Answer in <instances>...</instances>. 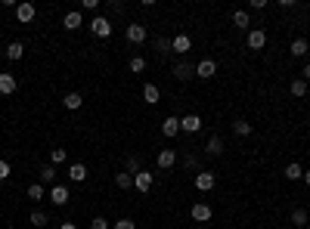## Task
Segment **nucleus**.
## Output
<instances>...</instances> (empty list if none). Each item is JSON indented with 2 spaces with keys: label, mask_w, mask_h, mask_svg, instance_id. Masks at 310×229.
<instances>
[{
  "label": "nucleus",
  "mask_w": 310,
  "mask_h": 229,
  "mask_svg": "<svg viewBox=\"0 0 310 229\" xmlns=\"http://www.w3.org/2000/svg\"><path fill=\"white\" fill-rule=\"evenodd\" d=\"M192 183H196L199 192H211L214 183H217V177H214L211 170H196V180H192Z\"/></svg>",
  "instance_id": "f257e3e1"
},
{
  "label": "nucleus",
  "mask_w": 310,
  "mask_h": 229,
  "mask_svg": "<svg viewBox=\"0 0 310 229\" xmlns=\"http://www.w3.org/2000/svg\"><path fill=\"white\" fill-rule=\"evenodd\" d=\"M205 152H208L211 158H217L220 152H223V139H220V136H211V139H208V146H205Z\"/></svg>",
  "instance_id": "b1692460"
},
{
  "label": "nucleus",
  "mask_w": 310,
  "mask_h": 229,
  "mask_svg": "<svg viewBox=\"0 0 310 229\" xmlns=\"http://www.w3.org/2000/svg\"><path fill=\"white\" fill-rule=\"evenodd\" d=\"M124 170H127V174H134V177H137V174H140V170H143V167H140V158H137V155H131V158H127V167H124Z\"/></svg>",
  "instance_id": "f704fd0d"
},
{
  "label": "nucleus",
  "mask_w": 310,
  "mask_h": 229,
  "mask_svg": "<svg viewBox=\"0 0 310 229\" xmlns=\"http://www.w3.org/2000/svg\"><path fill=\"white\" fill-rule=\"evenodd\" d=\"M68 180H71V183H84V180H87V167H84V164H71V167H68Z\"/></svg>",
  "instance_id": "4be33fe9"
},
{
  "label": "nucleus",
  "mask_w": 310,
  "mask_h": 229,
  "mask_svg": "<svg viewBox=\"0 0 310 229\" xmlns=\"http://www.w3.org/2000/svg\"><path fill=\"white\" fill-rule=\"evenodd\" d=\"M155 164H159L162 170H171V167L177 164V152H174V149H162L159 155H155Z\"/></svg>",
  "instance_id": "1a4fd4ad"
},
{
  "label": "nucleus",
  "mask_w": 310,
  "mask_h": 229,
  "mask_svg": "<svg viewBox=\"0 0 310 229\" xmlns=\"http://www.w3.org/2000/svg\"><path fill=\"white\" fill-rule=\"evenodd\" d=\"M65 161H68V152H65V149H53V152H50V164H53V167H59V164H65Z\"/></svg>",
  "instance_id": "bb28decb"
},
{
  "label": "nucleus",
  "mask_w": 310,
  "mask_h": 229,
  "mask_svg": "<svg viewBox=\"0 0 310 229\" xmlns=\"http://www.w3.org/2000/svg\"><path fill=\"white\" fill-rule=\"evenodd\" d=\"M84 22H81V10H71V13H65V19H62V28L65 31H77Z\"/></svg>",
  "instance_id": "f8f14e48"
},
{
  "label": "nucleus",
  "mask_w": 310,
  "mask_h": 229,
  "mask_svg": "<svg viewBox=\"0 0 310 229\" xmlns=\"http://www.w3.org/2000/svg\"><path fill=\"white\" fill-rule=\"evenodd\" d=\"M289 90H292V96H307V81L304 78H295Z\"/></svg>",
  "instance_id": "c756f323"
},
{
  "label": "nucleus",
  "mask_w": 310,
  "mask_h": 229,
  "mask_svg": "<svg viewBox=\"0 0 310 229\" xmlns=\"http://www.w3.org/2000/svg\"><path fill=\"white\" fill-rule=\"evenodd\" d=\"M162 133L165 136H177L180 133V118H177V114H168V118L162 121Z\"/></svg>",
  "instance_id": "f3484780"
},
{
  "label": "nucleus",
  "mask_w": 310,
  "mask_h": 229,
  "mask_svg": "<svg viewBox=\"0 0 310 229\" xmlns=\"http://www.w3.org/2000/svg\"><path fill=\"white\" fill-rule=\"evenodd\" d=\"M192 220H196V223H208L211 217H214V211H211V205H205V202H196V205H192Z\"/></svg>",
  "instance_id": "0eeeda50"
},
{
  "label": "nucleus",
  "mask_w": 310,
  "mask_h": 229,
  "mask_svg": "<svg viewBox=\"0 0 310 229\" xmlns=\"http://www.w3.org/2000/svg\"><path fill=\"white\" fill-rule=\"evenodd\" d=\"M214 74H217V62H214V59H202V62L196 65V78L208 81V78H214Z\"/></svg>",
  "instance_id": "9d476101"
},
{
  "label": "nucleus",
  "mask_w": 310,
  "mask_h": 229,
  "mask_svg": "<svg viewBox=\"0 0 310 229\" xmlns=\"http://www.w3.org/2000/svg\"><path fill=\"white\" fill-rule=\"evenodd\" d=\"M189 47H192L189 34H177L174 41H171V50H174V53H180V56H186V53H189Z\"/></svg>",
  "instance_id": "2eb2a0df"
},
{
  "label": "nucleus",
  "mask_w": 310,
  "mask_h": 229,
  "mask_svg": "<svg viewBox=\"0 0 310 229\" xmlns=\"http://www.w3.org/2000/svg\"><path fill=\"white\" fill-rule=\"evenodd\" d=\"M186 167H189V170H196V167H199V161H196V155H189V158H186Z\"/></svg>",
  "instance_id": "ea45409f"
},
{
  "label": "nucleus",
  "mask_w": 310,
  "mask_h": 229,
  "mask_svg": "<svg viewBox=\"0 0 310 229\" xmlns=\"http://www.w3.org/2000/svg\"><path fill=\"white\" fill-rule=\"evenodd\" d=\"M289 53H292L295 59L307 56V53H310V44H307V37H295V41H292V47H289Z\"/></svg>",
  "instance_id": "dca6fc26"
},
{
  "label": "nucleus",
  "mask_w": 310,
  "mask_h": 229,
  "mask_svg": "<svg viewBox=\"0 0 310 229\" xmlns=\"http://www.w3.org/2000/svg\"><path fill=\"white\" fill-rule=\"evenodd\" d=\"M286 180H304V167H301L298 161H292V164L286 167Z\"/></svg>",
  "instance_id": "cd10ccee"
},
{
  "label": "nucleus",
  "mask_w": 310,
  "mask_h": 229,
  "mask_svg": "<svg viewBox=\"0 0 310 229\" xmlns=\"http://www.w3.org/2000/svg\"><path fill=\"white\" fill-rule=\"evenodd\" d=\"M301 74H304V81H307V84H310V62H307V65H304V71H301Z\"/></svg>",
  "instance_id": "a19ab883"
},
{
  "label": "nucleus",
  "mask_w": 310,
  "mask_h": 229,
  "mask_svg": "<svg viewBox=\"0 0 310 229\" xmlns=\"http://www.w3.org/2000/svg\"><path fill=\"white\" fill-rule=\"evenodd\" d=\"M37 177H41V183H53L56 186V167L53 164H44L41 170H37Z\"/></svg>",
  "instance_id": "393cba45"
},
{
  "label": "nucleus",
  "mask_w": 310,
  "mask_h": 229,
  "mask_svg": "<svg viewBox=\"0 0 310 229\" xmlns=\"http://www.w3.org/2000/svg\"><path fill=\"white\" fill-rule=\"evenodd\" d=\"M112 229H137V223H134L131 217H121V220H115V223H112Z\"/></svg>",
  "instance_id": "72a5a7b5"
},
{
  "label": "nucleus",
  "mask_w": 310,
  "mask_h": 229,
  "mask_svg": "<svg viewBox=\"0 0 310 229\" xmlns=\"http://www.w3.org/2000/svg\"><path fill=\"white\" fill-rule=\"evenodd\" d=\"M232 130H236V136H251V124H248L245 118H239V121H232Z\"/></svg>",
  "instance_id": "c85d7f7f"
},
{
  "label": "nucleus",
  "mask_w": 310,
  "mask_h": 229,
  "mask_svg": "<svg viewBox=\"0 0 310 229\" xmlns=\"http://www.w3.org/2000/svg\"><path fill=\"white\" fill-rule=\"evenodd\" d=\"M90 31H93L96 37H109V34H112V22H109L106 16H96V19L90 22Z\"/></svg>",
  "instance_id": "9b49d317"
},
{
  "label": "nucleus",
  "mask_w": 310,
  "mask_h": 229,
  "mask_svg": "<svg viewBox=\"0 0 310 229\" xmlns=\"http://www.w3.org/2000/svg\"><path fill=\"white\" fill-rule=\"evenodd\" d=\"M245 41H248V50H264L267 47V31L264 28H251Z\"/></svg>",
  "instance_id": "7ed1b4c3"
},
{
  "label": "nucleus",
  "mask_w": 310,
  "mask_h": 229,
  "mask_svg": "<svg viewBox=\"0 0 310 229\" xmlns=\"http://www.w3.org/2000/svg\"><path fill=\"white\" fill-rule=\"evenodd\" d=\"M304 186L310 189V170H304Z\"/></svg>",
  "instance_id": "79ce46f5"
},
{
  "label": "nucleus",
  "mask_w": 310,
  "mask_h": 229,
  "mask_svg": "<svg viewBox=\"0 0 310 229\" xmlns=\"http://www.w3.org/2000/svg\"><path fill=\"white\" fill-rule=\"evenodd\" d=\"M202 118H199V114H183V118H180V130L183 133H199L202 130Z\"/></svg>",
  "instance_id": "423d86ee"
},
{
  "label": "nucleus",
  "mask_w": 310,
  "mask_h": 229,
  "mask_svg": "<svg viewBox=\"0 0 310 229\" xmlns=\"http://www.w3.org/2000/svg\"><path fill=\"white\" fill-rule=\"evenodd\" d=\"M124 34H127L131 44H143V41H146V25H137V22H134V25H127Z\"/></svg>",
  "instance_id": "ddd939ff"
},
{
  "label": "nucleus",
  "mask_w": 310,
  "mask_h": 229,
  "mask_svg": "<svg viewBox=\"0 0 310 229\" xmlns=\"http://www.w3.org/2000/svg\"><path fill=\"white\" fill-rule=\"evenodd\" d=\"M109 226H112V223H109L106 217H93V220H90V229H109Z\"/></svg>",
  "instance_id": "e433bc0d"
},
{
  "label": "nucleus",
  "mask_w": 310,
  "mask_h": 229,
  "mask_svg": "<svg viewBox=\"0 0 310 229\" xmlns=\"http://www.w3.org/2000/svg\"><path fill=\"white\" fill-rule=\"evenodd\" d=\"M47 223H50V217H47L44 211H31V226L41 229V226H47Z\"/></svg>",
  "instance_id": "2f4dec72"
},
{
  "label": "nucleus",
  "mask_w": 310,
  "mask_h": 229,
  "mask_svg": "<svg viewBox=\"0 0 310 229\" xmlns=\"http://www.w3.org/2000/svg\"><path fill=\"white\" fill-rule=\"evenodd\" d=\"M16 74H10V71H4V74H0V93H4V96H10V93H16Z\"/></svg>",
  "instance_id": "4468645a"
},
{
  "label": "nucleus",
  "mask_w": 310,
  "mask_h": 229,
  "mask_svg": "<svg viewBox=\"0 0 310 229\" xmlns=\"http://www.w3.org/2000/svg\"><path fill=\"white\" fill-rule=\"evenodd\" d=\"M81 102H84V99H81V93H74V90L62 96V105H65L68 111H77V108H81Z\"/></svg>",
  "instance_id": "412c9836"
},
{
  "label": "nucleus",
  "mask_w": 310,
  "mask_h": 229,
  "mask_svg": "<svg viewBox=\"0 0 310 229\" xmlns=\"http://www.w3.org/2000/svg\"><path fill=\"white\" fill-rule=\"evenodd\" d=\"M232 25H236L239 31H251V16L245 10H236V13H232Z\"/></svg>",
  "instance_id": "a211bd4d"
},
{
  "label": "nucleus",
  "mask_w": 310,
  "mask_h": 229,
  "mask_svg": "<svg viewBox=\"0 0 310 229\" xmlns=\"http://www.w3.org/2000/svg\"><path fill=\"white\" fill-rule=\"evenodd\" d=\"M59 229H77V226H74V223H62Z\"/></svg>",
  "instance_id": "37998d69"
},
{
  "label": "nucleus",
  "mask_w": 310,
  "mask_h": 229,
  "mask_svg": "<svg viewBox=\"0 0 310 229\" xmlns=\"http://www.w3.org/2000/svg\"><path fill=\"white\" fill-rule=\"evenodd\" d=\"M28 198H31V202H41V198H44V183H31V186H28Z\"/></svg>",
  "instance_id": "7c9ffc66"
},
{
  "label": "nucleus",
  "mask_w": 310,
  "mask_h": 229,
  "mask_svg": "<svg viewBox=\"0 0 310 229\" xmlns=\"http://www.w3.org/2000/svg\"><path fill=\"white\" fill-rule=\"evenodd\" d=\"M34 16H37V7L31 4V0H22V4L16 7V19H19V25H28Z\"/></svg>",
  "instance_id": "f03ea898"
},
{
  "label": "nucleus",
  "mask_w": 310,
  "mask_h": 229,
  "mask_svg": "<svg viewBox=\"0 0 310 229\" xmlns=\"http://www.w3.org/2000/svg\"><path fill=\"white\" fill-rule=\"evenodd\" d=\"M131 71H134V74L146 71V59H143V56H131Z\"/></svg>",
  "instance_id": "473e14b6"
},
{
  "label": "nucleus",
  "mask_w": 310,
  "mask_h": 229,
  "mask_svg": "<svg viewBox=\"0 0 310 229\" xmlns=\"http://www.w3.org/2000/svg\"><path fill=\"white\" fill-rule=\"evenodd\" d=\"M155 47H159V53H162V56H168V53H171V41H168V37H159V41H155Z\"/></svg>",
  "instance_id": "c9c22d12"
},
{
  "label": "nucleus",
  "mask_w": 310,
  "mask_h": 229,
  "mask_svg": "<svg viewBox=\"0 0 310 229\" xmlns=\"http://www.w3.org/2000/svg\"><path fill=\"white\" fill-rule=\"evenodd\" d=\"M248 7H251V10H264V7H267V0H251Z\"/></svg>",
  "instance_id": "58836bf2"
},
{
  "label": "nucleus",
  "mask_w": 310,
  "mask_h": 229,
  "mask_svg": "<svg viewBox=\"0 0 310 229\" xmlns=\"http://www.w3.org/2000/svg\"><path fill=\"white\" fill-rule=\"evenodd\" d=\"M115 186H118V189H131L134 186V174H127V170L115 174Z\"/></svg>",
  "instance_id": "a878e982"
},
{
  "label": "nucleus",
  "mask_w": 310,
  "mask_h": 229,
  "mask_svg": "<svg viewBox=\"0 0 310 229\" xmlns=\"http://www.w3.org/2000/svg\"><path fill=\"white\" fill-rule=\"evenodd\" d=\"M22 56H25V44H22V41H13V44H7V59L19 62Z\"/></svg>",
  "instance_id": "aec40b11"
},
{
  "label": "nucleus",
  "mask_w": 310,
  "mask_h": 229,
  "mask_svg": "<svg viewBox=\"0 0 310 229\" xmlns=\"http://www.w3.org/2000/svg\"><path fill=\"white\" fill-rule=\"evenodd\" d=\"M307 223H310V214H307L304 208H295V211H292V226H298V229H304Z\"/></svg>",
  "instance_id": "5701e85b"
},
{
  "label": "nucleus",
  "mask_w": 310,
  "mask_h": 229,
  "mask_svg": "<svg viewBox=\"0 0 310 229\" xmlns=\"http://www.w3.org/2000/svg\"><path fill=\"white\" fill-rule=\"evenodd\" d=\"M10 174H13L10 161H0V180H10Z\"/></svg>",
  "instance_id": "4c0bfd02"
},
{
  "label": "nucleus",
  "mask_w": 310,
  "mask_h": 229,
  "mask_svg": "<svg viewBox=\"0 0 310 229\" xmlns=\"http://www.w3.org/2000/svg\"><path fill=\"white\" fill-rule=\"evenodd\" d=\"M174 78H177V81H189V78H196V65L186 62V59H180V62L174 65Z\"/></svg>",
  "instance_id": "39448f33"
},
{
  "label": "nucleus",
  "mask_w": 310,
  "mask_h": 229,
  "mask_svg": "<svg viewBox=\"0 0 310 229\" xmlns=\"http://www.w3.org/2000/svg\"><path fill=\"white\" fill-rule=\"evenodd\" d=\"M68 186H62V183H56V186H50V202L56 205V208H62V205H68Z\"/></svg>",
  "instance_id": "20e7f679"
},
{
  "label": "nucleus",
  "mask_w": 310,
  "mask_h": 229,
  "mask_svg": "<svg viewBox=\"0 0 310 229\" xmlns=\"http://www.w3.org/2000/svg\"><path fill=\"white\" fill-rule=\"evenodd\" d=\"M159 99H162V93H159V87H155V84H146V87H143V102L159 105Z\"/></svg>",
  "instance_id": "6ab92c4d"
},
{
  "label": "nucleus",
  "mask_w": 310,
  "mask_h": 229,
  "mask_svg": "<svg viewBox=\"0 0 310 229\" xmlns=\"http://www.w3.org/2000/svg\"><path fill=\"white\" fill-rule=\"evenodd\" d=\"M152 183H155V174H152V170H140V174L134 177V189H137V192H149Z\"/></svg>",
  "instance_id": "6e6552de"
}]
</instances>
